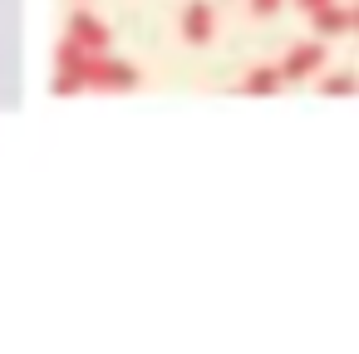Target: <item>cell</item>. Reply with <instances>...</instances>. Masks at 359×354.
<instances>
[{
	"label": "cell",
	"mask_w": 359,
	"mask_h": 354,
	"mask_svg": "<svg viewBox=\"0 0 359 354\" xmlns=\"http://www.w3.org/2000/svg\"><path fill=\"white\" fill-rule=\"evenodd\" d=\"M84 89H138V69L123 64V60H109V55H89L84 60Z\"/></svg>",
	"instance_id": "cell-1"
},
{
	"label": "cell",
	"mask_w": 359,
	"mask_h": 354,
	"mask_svg": "<svg viewBox=\"0 0 359 354\" xmlns=\"http://www.w3.org/2000/svg\"><path fill=\"white\" fill-rule=\"evenodd\" d=\"M325 69V45L320 40H305V45H295L285 60H280V74L285 79H315Z\"/></svg>",
	"instance_id": "cell-2"
},
{
	"label": "cell",
	"mask_w": 359,
	"mask_h": 354,
	"mask_svg": "<svg viewBox=\"0 0 359 354\" xmlns=\"http://www.w3.org/2000/svg\"><path fill=\"white\" fill-rule=\"evenodd\" d=\"M65 40H69V45H79L84 55H104V50H109V30H104L94 15H84V11L69 20V35H65Z\"/></svg>",
	"instance_id": "cell-3"
},
{
	"label": "cell",
	"mask_w": 359,
	"mask_h": 354,
	"mask_svg": "<svg viewBox=\"0 0 359 354\" xmlns=\"http://www.w3.org/2000/svg\"><path fill=\"white\" fill-rule=\"evenodd\" d=\"M182 40L187 45H207L212 40V6H207V0L182 6Z\"/></svg>",
	"instance_id": "cell-4"
},
{
	"label": "cell",
	"mask_w": 359,
	"mask_h": 354,
	"mask_svg": "<svg viewBox=\"0 0 359 354\" xmlns=\"http://www.w3.org/2000/svg\"><path fill=\"white\" fill-rule=\"evenodd\" d=\"M310 20H315V35H349L354 30V11H344V6H325Z\"/></svg>",
	"instance_id": "cell-5"
},
{
	"label": "cell",
	"mask_w": 359,
	"mask_h": 354,
	"mask_svg": "<svg viewBox=\"0 0 359 354\" xmlns=\"http://www.w3.org/2000/svg\"><path fill=\"white\" fill-rule=\"evenodd\" d=\"M280 84H285V74L276 64H261V69H251V79L241 84V94H276Z\"/></svg>",
	"instance_id": "cell-6"
},
{
	"label": "cell",
	"mask_w": 359,
	"mask_h": 354,
	"mask_svg": "<svg viewBox=\"0 0 359 354\" xmlns=\"http://www.w3.org/2000/svg\"><path fill=\"white\" fill-rule=\"evenodd\" d=\"M320 89L325 94H359V79L354 74H330V79H320Z\"/></svg>",
	"instance_id": "cell-7"
},
{
	"label": "cell",
	"mask_w": 359,
	"mask_h": 354,
	"mask_svg": "<svg viewBox=\"0 0 359 354\" xmlns=\"http://www.w3.org/2000/svg\"><path fill=\"white\" fill-rule=\"evenodd\" d=\"M251 11L266 20V15H276V11H280V0H251Z\"/></svg>",
	"instance_id": "cell-8"
},
{
	"label": "cell",
	"mask_w": 359,
	"mask_h": 354,
	"mask_svg": "<svg viewBox=\"0 0 359 354\" xmlns=\"http://www.w3.org/2000/svg\"><path fill=\"white\" fill-rule=\"evenodd\" d=\"M295 6H300L305 15H315V11H325V6H330V0H295Z\"/></svg>",
	"instance_id": "cell-9"
},
{
	"label": "cell",
	"mask_w": 359,
	"mask_h": 354,
	"mask_svg": "<svg viewBox=\"0 0 359 354\" xmlns=\"http://www.w3.org/2000/svg\"><path fill=\"white\" fill-rule=\"evenodd\" d=\"M349 11H354V35H359V6H349Z\"/></svg>",
	"instance_id": "cell-10"
}]
</instances>
